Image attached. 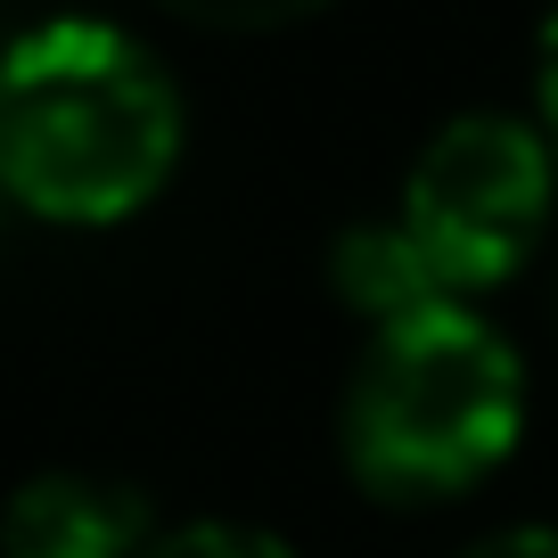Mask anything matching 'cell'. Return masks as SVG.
<instances>
[{"instance_id":"3","label":"cell","mask_w":558,"mask_h":558,"mask_svg":"<svg viewBox=\"0 0 558 558\" xmlns=\"http://www.w3.org/2000/svg\"><path fill=\"white\" fill-rule=\"evenodd\" d=\"M550 190L558 157L542 123L485 107V116H452L418 148L395 222L418 239L444 296H476V288H501L525 271V255L550 230Z\"/></svg>"},{"instance_id":"4","label":"cell","mask_w":558,"mask_h":558,"mask_svg":"<svg viewBox=\"0 0 558 558\" xmlns=\"http://www.w3.org/2000/svg\"><path fill=\"white\" fill-rule=\"evenodd\" d=\"M157 542V509L123 476L41 469L0 501V558H140Z\"/></svg>"},{"instance_id":"9","label":"cell","mask_w":558,"mask_h":558,"mask_svg":"<svg viewBox=\"0 0 558 558\" xmlns=\"http://www.w3.org/2000/svg\"><path fill=\"white\" fill-rule=\"evenodd\" d=\"M460 558H558V525H501V534H476Z\"/></svg>"},{"instance_id":"5","label":"cell","mask_w":558,"mask_h":558,"mask_svg":"<svg viewBox=\"0 0 558 558\" xmlns=\"http://www.w3.org/2000/svg\"><path fill=\"white\" fill-rule=\"evenodd\" d=\"M329 288H337L345 313L369 320V329H386V320H402V313H427V304H460V296H444V279L427 271V255H418V239L402 222H353V230H337Z\"/></svg>"},{"instance_id":"8","label":"cell","mask_w":558,"mask_h":558,"mask_svg":"<svg viewBox=\"0 0 558 558\" xmlns=\"http://www.w3.org/2000/svg\"><path fill=\"white\" fill-rule=\"evenodd\" d=\"M534 123H542V140H550V157H558V0H550V17H542V34H534Z\"/></svg>"},{"instance_id":"2","label":"cell","mask_w":558,"mask_h":558,"mask_svg":"<svg viewBox=\"0 0 558 558\" xmlns=\"http://www.w3.org/2000/svg\"><path fill=\"white\" fill-rule=\"evenodd\" d=\"M525 436V362L485 313L427 304L362 337L337 402L345 476L386 509L460 501Z\"/></svg>"},{"instance_id":"7","label":"cell","mask_w":558,"mask_h":558,"mask_svg":"<svg viewBox=\"0 0 558 558\" xmlns=\"http://www.w3.org/2000/svg\"><path fill=\"white\" fill-rule=\"evenodd\" d=\"M157 9H173L190 25H214V34H279V25L313 17L329 0H157Z\"/></svg>"},{"instance_id":"1","label":"cell","mask_w":558,"mask_h":558,"mask_svg":"<svg viewBox=\"0 0 558 558\" xmlns=\"http://www.w3.org/2000/svg\"><path fill=\"white\" fill-rule=\"evenodd\" d=\"M181 83L107 17H50L0 50V190L66 230L157 206L181 165Z\"/></svg>"},{"instance_id":"6","label":"cell","mask_w":558,"mask_h":558,"mask_svg":"<svg viewBox=\"0 0 558 558\" xmlns=\"http://www.w3.org/2000/svg\"><path fill=\"white\" fill-rule=\"evenodd\" d=\"M140 558H304V550L246 518H181V525H157V542Z\"/></svg>"}]
</instances>
